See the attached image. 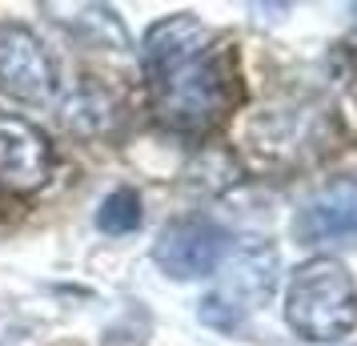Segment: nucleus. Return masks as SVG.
Listing matches in <instances>:
<instances>
[{"label":"nucleus","instance_id":"f257e3e1","mask_svg":"<svg viewBox=\"0 0 357 346\" xmlns=\"http://www.w3.org/2000/svg\"><path fill=\"white\" fill-rule=\"evenodd\" d=\"M285 322L305 343H341L357 330V282L333 254H313L289 274Z\"/></svg>","mask_w":357,"mask_h":346},{"label":"nucleus","instance_id":"f03ea898","mask_svg":"<svg viewBox=\"0 0 357 346\" xmlns=\"http://www.w3.org/2000/svg\"><path fill=\"white\" fill-rule=\"evenodd\" d=\"M237 85L221 52H197L193 61L149 77V101L165 129L173 133H209L233 109Z\"/></svg>","mask_w":357,"mask_h":346},{"label":"nucleus","instance_id":"7ed1b4c3","mask_svg":"<svg viewBox=\"0 0 357 346\" xmlns=\"http://www.w3.org/2000/svg\"><path fill=\"white\" fill-rule=\"evenodd\" d=\"M277 270L281 262L269 242H245L229 250L217 270V286L201 298V322L217 330H237L257 306L269 302L277 290Z\"/></svg>","mask_w":357,"mask_h":346},{"label":"nucleus","instance_id":"20e7f679","mask_svg":"<svg viewBox=\"0 0 357 346\" xmlns=\"http://www.w3.org/2000/svg\"><path fill=\"white\" fill-rule=\"evenodd\" d=\"M229 250H233V242L213 217L189 214V217L169 222L157 233L153 262L161 266V274H169L173 282H197V278H213Z\"/></svg>","mask_w":357,"mask_h":346},{"label":"nucleus","instance_id":"39448f33","mask_svg":"<svg viewBox=\"0 0 357 346\" xmlns=\"http://www.w3.org/2000/svg\"><path fill=\"white\" fill-rule=\"evenodd\" d=\"M56 89V65L40 36L17 20H0V97L20 105H49Z\"/></svg>","mask_w":357,"mask_h":346},{"label":"nucleus","instance_id":"423d86ee","mask_svg":"<svg viewBox=\"0 0 357 346\" xmlns=\"http://www.w3.org/2000/svg\"><path fill=\"white\" fill-rule=\"evenodd\" d=\"M293 238L309 250H357V178H333L301 198Z\"/></svg>","mask_w":357,"mask_h":346},{"label":"nucleus","instance_id":"0eeeda50","mask_svg":"<svg viewBox=\"0 0 357 346\" xmlns=\"http://www.w3.org/2000/svg\"><path fill=\"white\" fill-rule=\"evenodd\" d=\"M56 173V149L45 133L24 117H0V189L36 194Z\"/></svg>","mask_w":357,"mask_h":346},{"label":"nucleus","instance_id":"6e6552de","mask_svg":"<svg viewBox=\"0 0 357 346\" xmlns=\"http://www.w3.org/2000/svg\"><path fill=\"white\" fill-rule=\"evenodd\" d=\"M61 125L68 133H77L84 141H100V137H116L125 125V101L113 85L84 77L77 89H68L61 101Z\"/></svg>","mask_w":357,"mask_h":346},{"label":"nucleus","instance_id":"1a4fd4ad","mask_svg":"<svg viewBox=\"0 0 357 346\" xmlns=\"http://www.w3.org/2000/svg\"><path fill=\"white\" fill-rule=\"evenodd\" d=\"M205 49H209V33H205V24L193 13L161 17L157 24H149L145 36H141V69H145V81L185 65V61H193L197 52H205Z\"/></svg>","mask_w":357,"mask_h":346},{"label":"nucleus","instance_id":"9d476101","mask_svg":"<svg viewBox=\"0 0 357 346\" xmlns=\"http://www.w3.org/2000/svg\"><path fill=\"white\" fill-rule=\"evenodd\" d=\"M249 137H257V149L265 157H281V153L293 157L313 137V121H309V113H293V109L277 113L273 109V113H261L249 125Z\"/></svg>","mask_w":357,"mask_h":346},{"label":"nucleus","instance_id":"9b49d317","mask_svg":"<svg viewBox=\"0 0 357 346\" xmlns=\"http://www.w3.org/2000/svg\"><path fill=\"white\" fill-rule=\"evenodd\" d=\"M141 217H145V210H141V194L129 189V185H121V189H113L109 198L100 201L97 230L109 233V238H125V233L141 230Z\"/></svg>","mask_w":357,"mask_h":346}]
</instances>
